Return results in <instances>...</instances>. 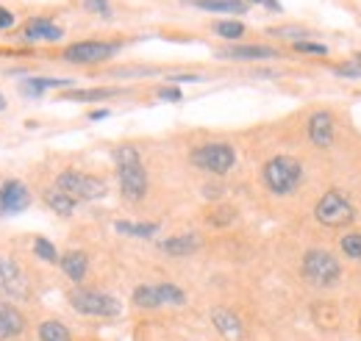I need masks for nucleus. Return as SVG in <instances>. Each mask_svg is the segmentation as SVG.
Masks as SVG:
<instances>
[{
	"instance_id": "obj_27",
	"label": "nucleus",
	"mask_w": 361,
	"mask_h": 341,
	"mask_svg": "<svg viewBox=\"0 0 361 341\" xmlns=\"http://www.w3.org/2000/svg\"><path fill=\"white\" fill-rule=\"evenodd\" d=\"M339 247H342V252L348 255V258H361V233H345L342 236V241H339Z\"/></svg>"
},
{
	"instance_id": "obj_9",
	"label": "nucleus",
	"mask_w": 361,
	"mask_h": 341,
	"mask_svg": "<svg viewBox=\"0 0 361 341\" xmlns=\"http://www.w3.org/2000/svg\"><path fill=\"white\" fill-rule=\"evenodd\" d=\"M0 289L11 300H28L31 286H28V278L22 275V269H20L17 261L0 258Z\"/></svg>"
},
{
	"instance_id": "obj_28",
	"label": "nucleus",
	"mask_w": 361,
	"mask_h": 341,
	"mask_svg": "<svg viewBox=\"0 0 361 341\" xmlns=\"http://www.w3.org/2000/svg\"><path fill=\"white\" fill-rule=\"evenodd\" d=\"M334 73H337L339 78H361V53H356V59H353V61L339 64Z\"/></svg>"
},
{
	"instance_id": "obj_25",
	"label": "nucleus",
	"mask_w": 361,
	"mask_h": 341,
	"mask_svg": "<svg viewBox=\"0 0 361 341\" xmlns=\"http://www.w3.org/2000/svg\"><path fill=\"white\" fill-rule=\"evenodd\" d=\"M115 95V89H75V92H67L64 100H81V103H92V100H103Z\"/></svg>"
},
{
	"instance_id": "obj_18",
	"label": "nucleus",
	"mask_w": 361,
	"mask_h": 341,
	"mask_svg": "<svg viewBox=\"0 0 361 341\" xmlns=\"http://www.w3.org/2000/svg\"><path fill=\"white\" fill-rule=\"evenodd\" d=\"M212 322H214V328H217L223 336H228V339H240L242 336V322L237 319L234 311L214 308V311H212Z\"/></svg>"
},
{
	"instance_id": "obj_33",
	"label": "nucleus",
	"mask_w": 361,
	"mask_h": 341,
	"mask_svg": "<svg viewBox=\"0 0 361 341\" xmlns=\"http://www.w3.org/2000/svg\"><path fill=\"white\" fill-rule=\"evenodd\" d=\"M159 98L167 100V103H178L184 95H181V89H175V86H167V89H159Z\"/></svg>"
},
{
	"instance_id": "obj_2",
	"label": "nucleus",
	"mask_w": 361,
	"mask_h": 341,
	"mask_svg": "<svg viewBox=\"0 0 361 341\" xmlns=\"http://www.w3.org/2000/svg\"><path fill=\"white\" fill-rule=\"evenodd\" d=\"M261 181L272 195H292L303 181V167L292 156H275L264 164Z\"/></svg>"
},
{
	"instance_id": "obj_3",
	"label": "nucleus",
	"mask_w": 361,
	"mask_h": 341,
	"mask_svg": "<svg viewBox=\"0 0 361 341\" xmlns=\"http://www.w3.org/2000/svg\"><path fill=\"white\" fill-rule=\"evenodd\" d=\"M73 311L84 314V317H101V319H112L120 314V303L112 294L103 291H92V289H73L67 294Z\"/></svg>"
},
{
	"instance_id": "obj_21",
	"label": "nucleus",
	"mask_w": 361,
	"mask_h": 341,
	"mask_svg": "<svg viewBox=\"0 0 361 341\" xmlns=\"http://www.w3.org/2000/svg\"><path fill=\"white\" fill-rule=\"evenodd\" d=\"M39 341H73V336H70V331L61 322L50 319V322L39 325Z\"/></svg>"
},
{
	"instance_id": "obj_12",
	"label": "nucleus",
	"mask_w": 361,
	"mask_h": 341,
	"mask_svg": "<svg viewBox=\"0 0 361 341\" xmlns=\"http://www.w3.org/2000/svg\"><path fill=\"white\" fill-rule=\"evenodd\" d=\"M61 33L64 31L59 25H53L50 20H45V17L28 20L25 28H22V39H28V42H59Z\"/></svg>"
},
{
	"instance_id": "obj_35",
	"label": "nucleus",
	"mask_w": 361,
	"mask_h": 341,
	"mask_svg": "<svg viewBox=\"0 0 361 341\" xmlns=\"http://www.w3.org/2000/svg\"><path fill=\"white\" fill-rule=\"evenodd\" d=\"M272 33H278V36H306L309 31H300V28H275Z\"/></svg>"
},
{
	"instance_id": "obj_16",
	"label": "nucleus",
	"mask_w": 361,
	"mask_h": 341,
	"mask_svg": "<svg viewBox=\"0 0 361 341\" xmlns=\"http://www.w3.org/2000/svg\"><path fill=\"white\" fill-rule=\"evenodd\" d=\"M200 236L198 233H181V236H170L161 241V250L167 255H192L200 250Z\"/></svg>"
},
{
	"instance_id": "obj_22",
	"label": "nucleus",
	"mask_w": 361,
	"mask_h": 341,
	"mask_svg": "<svg viewBox=\"0 0 361 341\" xmlns=\"http://www.w3.org/2000/svg\"><path fill=\"white\" fill-rule=\"evenodd\" d=\"M133 305L136 308H159L161 300H159L156 286H136L133 289Z\"/></svg>"
},
{
	"instance_id": "obj_5",
	"label": "nucleus",
	"mask_w": 361,
	"mask_h": 341,
	"mask_svg": "<svg viewBox=\"0 0 361 341\" xmlns=\"http://www.w3.org/2000/svg\"><path fill=\"white\" fill-rule=\"evenodd\" d=\"M192 164L198 169L212 172V175H226V172L234 169L237 153L226 142H209V144H200L198 150H192Z\"/></svg>"
},
{
	"instance_id": "obj_11",
	"label": "nucleus",
	"mask_w": 361,
	"mask_h": 341,
	"mask_svg": "<svg viewBox=\"0 0 361 341\" xmlns=\"http://www.w3.org/2000/svg\"><path fill=\"white\" fill-rule=\"evenodd\" d=\"M25 331V317L8 300H0V341L17 339Z\"/></svg>"
},
{
	"instance_id": "obj_19",
	"label": "nucleus",
	"mask_w": 361,
	"mask_h": 341,
	"mask_svg": "<svg viewBox=\"0 0 361 341\" xmlns=\"http://www.w3.org/2000/svg\"><path fill=\"white\" fill-rule=\"evenodd\" d=\"M203 11H217V14H244L247 3L244 0H192Z\"/></svg>"
},
{
	"instance_id": "obj_32",
	"label": "nucleus",
	"mask_w": 361,
	"mask_h": 341,
	"mask_svg": "<svg viewBox=\"0 0 361 341\" xmlns=\"http://www.w3.org/2000/svg\"><path fill=\"white\" fill-rule=\"evenodd\" d=\"M84 8L92 14H109V0H84Z\"/></svg>"
},
{
	"instance_id": "obj_31",
	"label": "nucleus",
	"mask_w": 361,
	"mask_h": 341,
	"mask_svg": "<svg viewBox=\"0 0 361 341\" xmlns=\"http://www.w3.org/2000/svg\"><path fill=\"white\" fill-rule=\"evenodd\" d=\"M20 92H22L25 98H31V100H34V98H42V92H45V89H42V86L36 84V78L31 75V78H25V81L20 84Z\"/></svg>"
},
{
	"instance_id": "obj_10",
	"label": "nucleus",
	"mask_w": 361,
	"mask_h": 341,
	"mask_svg": "<svg viewBox=\"0 0 361 341\" xmlns=\"http://www.w3.org/2000/svg\"><path fill=\"white\" fill-rule=\"evenodd\" d=\"M31 203H34V197L22 181H6L0 186V214H20Z\"/></svg>"
},
{
	"instance_id": "obj_20",
	"label": "nucleus",
	"mask_w": 361,
	"mask_h": 341,
	"mask_svg": "<svg viewBox=\"0 0 361 341\" xmlns=\"http://www.w3.org/2000/svg\"><path fill=\"white\" fill-rule=\"evenodd\" d=\"M115 230H117V233H122V236L150 238V236H156L159 225H156V222H128V220H117V222H115Z\"/></svg>"
},
{
	"instance_id": "obj_15",
	"label": "nucleus",
	"mask_w": 361,
	"mask_h": 341,
	"mask_svg": "<svg viewBox=\"0 0 361 341\" xmlns=\"http://www.w3.org/2000/svg\"><path fill=\"white\" fill-rule=\"evenodd\" d=\"M272 56L275 50L261 47V45H237V47L217 50V59H234V61H258V59H272Z\"/></svg>"
},
{
	"instance_id": "obj_34",
	"label": "nucleus",
	"mask_w": 361,
	"mask_h": 341,
	"mask_svg": "<svg viewBox=\"0 0 361 341\" xmlns=\"http://www.w3.org/2000/svg\"><path fill=\"white\" fill-rule=\"evenodd\" d=\"M11 25H14V14L0 6V31H3V28H11Z\"/></svg>"
},
{
	"instance_id": "obj_30",
	"label": "nucleus",
	"mask_w": 361,
	"mask_h": 341,
	"mask_svg": "<svg viewBox=\"0 0 361 341\" xmlns=\"http://www.w3.org/2000/svg\"><path fill=\"white\" fill-rule=\"evenodd\" d=\"M295 50H297V53H309V56H325V53H328V47H325V45L306 42V39H297V42H295Z\"/></svg>"
},
{
	"instance_id": "obj_8",
	"label": "nucleus",
	"mask_w": 361,
	"mask_h": 341,
	"mask_svg": "<svg viewBox=\"0 0 361 341\" xmlns=\"http://www.w3.org/2000/svg\"><path fill=\"white\" fill-rule=\"evenodd\" d=\"M117 50V45H109V42H75L70 47H64L61 59L70 61V64H98V61H106L112 59Z\"/></svg>"
},
{
	"instance_id": "obj_1",
	"label": "nucleus",
	"mask_w": 361,
	"mask_h": 341,
	"mask_svg": "<svg viewBox=\"0 0 361 341\" xmlns=\"http://www.w3.org/2000/svg\"><path fill=\"white\" fill-rule=\"evenodd\" d=\"M115 161H117V181H120V192L125 200L136 203L147 195V172L142 167L139 150L133 144H122L115 150Z\"/></svg>"
},
{
	"instance_id": "obj_26",
	"label": "nucleus",
	"mask_w": 361,
	"mask_h": 341,
	"mask_svg": "<svg viewBox=\"0 0 361 341\" xmlns=\"http://www.w3.org/2000/svg\"><path fill=\"white\" fill-rule=\"evenodd\" d=\"M214 33L223 36V39H242L244 25H242V22H234V20H223V22L214 25Z\"/></svg>"
},
{
	"instance_id": "obj_7",
	"label": "nucleus",
	"mask_w": 361,
	"mask_h": 341,
	"mask_svg": "<svg viewBox=\"0 0 361 341\" xmlns=\"http://www.w3.org/2000/svg\"><path fill=\"white\" fill-rule=\"evenodd\" d=\"M342 275V266L339 261L328 252V250H309L303 255V278L314 286H334Z\"/></svg>"
},
{
	"instance_id": "obj_24",
	"label": "nucleus",
	"mask_w": 361,
	"mask_h": 341,
	"mask_svg": "<svg viewBox=\"0 0 361 341\" xmlns=\"http://www.w3.org/2000/svg\"><path fill=\"white\" fill-rule=\"evenodd\" d=\"M156 291H159L161 305H184V303H186L184 289H178V286H172V283H159Z\"/></svg>"
},
{
	"instance_id": "obj_14",
	"label": "nucleus",
	"mask_w": 361,
	"mask_h": 341,
	"mask_svg": "<svg viewBox=\"0 0 361 341\" xmlns=\"http://www.w3.org/2000/svg\"><path fill=\"white\" fill-rule=\"evenodd\" d=\"M59 266H61V272H64L73 283H81V280L87 278V272H89V258H87L84 250H70V252H64V255L59 258Z\"/></svg>"
},
{
	"instance_id": "obj_6",
	"label": "nucleus",
	"mask_w": 361,
	"mask_h": 341,
	"mask_svg": "<svg viewBox=\"0 0 361 341\" xmlns=\"http://www.w3.org/2000/svg\"><path fill=\"white\" fill-rule=\"evenodd\" d=\"M56 189H61L64 195H70L73 200H101L106 195V183L95 175H87V172H78V169H64L56 183Z\"/></svg>"
},
{
	"instance_id": "obj_4",
	"label": "nucleus",
	"mask_w": 361,
	"mask_h": 341,
	"mask_svg": "<svg viewBox=\"0 0 361 341\" xmlns=\"http://www.w3.org/2000/svg\"><path fill=\"white\" fill-rule=\"evenodd\" d=\"M314 217H317V222H323L325 227H345L356 220V209H353V203L342 192L331 189V192H325L320 197V203L314 209Z\"/></svg>"
},
{
	"instance_id": "obj_29",
	"label": "nucleus",
	"mask_w": 361,
	"mask_h": 341,
	"mask_svg": "<svg viewBox=\"0 0 361 341\" xmlns=\"http://www.w3.org/2000/svg\"><path fill=\"white\" fill-rule=\"evenodd\" d=\"M234 217H237V211H234L231 206H217V209L209 214V222H212V225H228Z\"/></svg>"
},
{
	"instance_id": "obj_23",
	"label": "nucleus",
	"mask_w": 361,
	"mask_h": 341,
	"mask_svg": "<svg viewBox=\"0 0 361 341\" xmlns=\"http://www.w3.org/2000/svg\"><path fill=\"white\" fill-rule=\"evenodd\" d=\"M34 255L42 258L45 264H59V258H61L59 250H56V244L47 241L45 236H36V238H34Z\"/></svg>"
},
{
	"instance_id": "obj_17",
	"label": "nucleus",
	"mask_w": 361,
	"mask_h": 341,
	"mask_svg": "<svg viewBox=\"0 0 361 341\" xmlns=\"http://www.w3.org/2000/svg\"><path fill=\"white\" fill-rule=\"evenodd\" d=\"M42 200H45V206H47L53 214H59V217H73V211H75V200H73L70 195H64L61 189H56V186H50V189L42 195Z\"/></svg>"
},
{
	"instance_id": "obj_38",
	"label": "nucleus",
	"mask_w": 361,
	"mask_h": 341,
	"mask_svg": "<svg viewBox=\"0 0 361 341\" xmlns=\"http://www.w3.org/2000/svg\"><path fill=\"white\" fill-rule=\"evenodd\" d=\"M244 3H267V0H244Z\"/></svg>"
},
{
	"instance_id": "obj_39",
	"label": "nucleus",
	"mask_w": 361,
	"mask_h": 341,
	"mask_svg": "<svg viewBox=\"0 0 361 341\" xmlns=\"http://www.w3.org/2000/svg\"><path fill=\"white\" fill-rule=\"evenodd\" d=\"M0 109H6V100H3V95H0Z\"/></svg>"
},
{
	"instance_id": "obj_13",
	"label": "nucleus",
	"mask_w": 361,
	"mask_h": 341,
	"mask_svg": "<svg viewBox=\"0 0 361 341\" xmlns=\"http://www.w3.org/2000/svg\"><path fill=\"white\" fill-rule=\"evenodd\" d=\"M309 139L317 147H328L334 142V116L328 112L311 114V119H309Z\"/></svg>"
},
{
	"instance_id": "obj_37",
	"label": "nucleus",
	"mask_w": 361,
	"mask_h": 341,
	"mask_svg": "<svg viewBox=\"0 0 361 341\" xmlns=\"http://www.w3.org/2000/svg\"><path fill=\"white\" fill-rule=\"evenodd\" d=\"M106 116H109V109H101V112L89 114V119H95V122H98V119H106Z\"/></svg>"
},
{
	"instance_id": "obj_36",
	"label": "nucleus",
	"mask_w": 361,
	"mask_h": 341,
	"mask_svg": "<svg viewBox=\"0 0 361 341\" xmlns=\"http://www.w3.org/2000/svg\"><path fill=\"white\" fill-rule=\"evenodd\" d=\"M170 81H200V75H170Z\"/></svg>"
}]
</instances>
